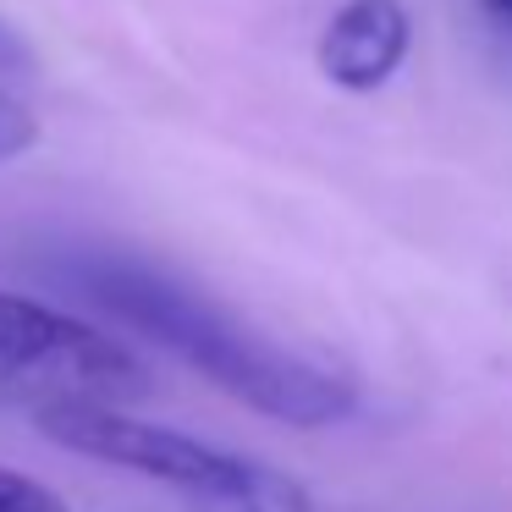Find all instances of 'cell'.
Here are the masks:
<instances>
[{"label":"cell","instance_id":"ba28073f","mask_svg":"<svg viewBox=\"0 0 512 512\" xmlns=\"http://www.w3.org/2000/svg\"><path fill=\"white\" fill-rule=\"evenodd\" d=\"M479 6H485V17H490V23L512 28V0H479Z\"/></svg>","mask_w":512,"mask_h":512},{"label":"cell","instance_id":"3957f363","mask_svg":"<svg viewBox=\"0 0 512 512\" xmlns=\"http://www.w3.org/2000/svg\"><path fill=\"white\" fill-rule=\"evenodd\" d=\"M149 391V369L127 342L94 331L78 314L0 292V408H122Z\"/></svg>","mask_w":512,"mask_h":512},{"label":"cell","instance_id":"277c9868","mask_svg":"<svg viewBox=\"0 0 512 512\" xmlns=\"http://www.w3.org/2000/svg\"><path fill=\"white\" fill-rule=\"evenodd\" d=\"M408 39H413V23H408L402 0H347L325 23L320 45H314V61H320V72L336 89L375 94L402 67Z\"/></svg>","mask_w":512,"mask_h":512},{"label":"cell","instance_id":"8992f818","mask_svg":"<svg viewBox=\"0 0 512 512\" xmlns=\"http://www.w3.org/2000/svg\"><path fill=\"white\" fill-rule=\"evenodd\" d=\"M34 138H39V122L28 116V105L17 100V94L0 89V166H6V160H17L28 144H34Z\"/></svg>","mask_w":512,"mask_h":512},{"label":"cell","instance_id":"52a82bcc","mask_svg":"<svg viewBox=\"0 0 512 512\" xmlns=\"http://www.w3.org/2000/svg\"><path fill=\"white\" fill-rule=\"evenodd\" d=\"M34 67V50L12 34V23H0V72H28Z\"/></svg>","mask_w":512,"mask_h":512},{"label":"cell","instance_id":"5b68a950","mask_svg":"<svg viewBox=\"0 0 512 512\" xmlns=\"http://www.w3.org/2000/svg\"><path fill=\"white\" fill-rule=\"evenodd\" d=\"M0 512H67V501L50 485H39V479L0 468Z\"/></svg>","mask_w":512,"mask_h":512},{"label":"cell","instance_id":"7a4b0ae2","mask_svg":"<svg viewBox=\"0 0 512 512\" xmlns=\"http://www.w3.org/2000/svg\"><path fill=\"white\" fill-rule=\"evenodd\" d=\"M34 424L39 435H50L67 452L100 457V463H116L127 474H144L166 490H182L188 501H199L210 512H314L309 490L292 474H281V468L243 452H226V446H210L199 435L166 430V424L133 419L122 408L83 402V408H50Z\"/></svg>","mask_w":512,"mask_h":512},{"label":"cell","instance_id":"6da1fadb","mask_svg":"<svg viewBox=\"0 0 512 512\" xmlns=\"http://www.w3.org/2000/svg\"><path fill=\"white\" fill-rule=\"evenodd\" d=\"M61 276L89 303H100L111 320L177 353L215 391L237 397L265 419H281L292 430H320V424L347 419L358 402V386L342 369L270 342L265 331L237 320L226 303H215L210 292L188 287L160 265L127 254H72Z\"/></svg>","mask_w":512,"mask_h":512}]
</instances>
